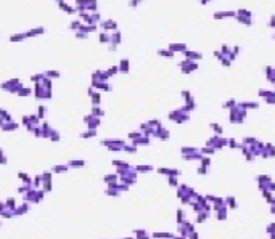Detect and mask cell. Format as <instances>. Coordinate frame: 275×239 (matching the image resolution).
Masks as SVG:
<instances>
[{
	"label": "cell",
	"instance_id": "7a4b0ae2",
	"mask_svg": "<svg viewBox=\"0 0 275 239\" xmlns=\"http://www.w3.org/2000/svg\"><path fill=\"white\" fill-rule=\"evenodd\" d=\"M27 210H29V202H24V204L16 207V209L13 210V213H15V215H24Z\"/></svg>",
	"mask_w": 275,
	"mask_h": 239
},
{
	"label": "cell",
	"instance_id": "ffe728a7",
	"mask_svg": "<svg viewBox=\"0 0 275 239\" xmlns=\"http://www.w3.org/2000/svg\"><path fill=\"white\" fill-rule=\"evenodd\" d=\"M84 165V161H71L68 167H82Z\"/></svg>",
	"mask_w": 275,
	"mask_h": 239
},
{
	"label": "cell",
	"instance_id": "f1b7e54d",
	"mask_svg": "<svg viewBox=\"0 0 275 239\" xmlns=\"http://www.w3.org/2000/svg\"><path fill=\"white\" fill-rule=\"evenodd\" d=\"M137 3H139V0H130V7H137Z\"/></svg>",
	"mask_w": 275,
	"mask_h": 239
},
{
	"label": "cell",
	"instance_id": "9a60e30c",
	"mask_svg": "<svg viewBox=\"0 0 275 239\" xmlns=\"http://www.w3.org/2000/svg\"><path fill=\"white\" fill-rule=\"evenodd\" d=\"M32 183H34V185H32V188H34V189H37V188L42 185V177H40V175H37L34 180H32Z\"/></svg>",
	"mask_w": 275,
	"mask_h": 239
},
{
	"label": "cell",
	"instance_id": "ba28073f",
	"mask_svg": "<svg viewBox=\"0 0 275 239\" xmlns=\"http://www.w3.org/2000/svg\"><path fill=\"white\" fill-rule=\"evenodd\" d=\"M60 8H61L63 11H66V13H69V15H72V13H74V8L69 7V5H66L64 2H60Z\"/></svg>",
	"mask_w": 275,
	"mask_h": 239
},
{
	"label": "cell",
	"instance_id": "8fae6325",
	"mask_svg": "<svg viewBox=\"0 0 275 239\" xmlns=\"http://www.w3.org/2000/svg\"><path fill=\"white\" fill-rule=\"evenodd\" d=\"M53 172H55V173L68 172V165H55V167H53Z\"/></svg>",
	"mask_w": 275,
	"mask_h": 239
},
{
	"label": "cell",
	"instance_id": "603a6c76",
	"mask_svg": "<svg viewBox=\"0 0 275 239\" xmlns=\"http://www.w3.org/2000/svg\"><path fill=\"white\" fill-rule=\"evenodd\" d=\"M81 24H82L81 21H74V22H71V29H77V31H79Z\"/></svg>",
	"mask_w": 275,
	"mask_h": 239
},
{
	"label": "cell",
	"instance_id": "5bb4252c",
	"mask_svg": "<svg viewBox=\"0 0 275 239\" xmlns=\"http://www.w3.org/2000/svg\"><path fill=\"white\" fill-rule=\"evenodd\" d=\"M18 95H19V96H27V95H31V88H26V87H21V88L18 90Z\"/></svg>",
	"mask_w": 275,
	"mask_h": 239
},
{
	"label": "cell",
	"instance_id": "30bf717a",
	"mask_svg": "<svg viewBox=\"0 0 275 239\" xmlns=\"http://www.w3.org/2000/svg\"><path fill=\"white\" fill-rule=\"evenodd\" d=\"M24 39H26V34H15V35L10 37V40L12 42H21V40H24Z\"/></svg>",
	"mask_w": 275,
	"mask_h": 239
},
{
	"label": "cell",
	"instance_id": "f546056e",
	"mask_svg": "<svg viewBox=\"0 0 275 239\" xmlns=\"http://www.w3.org/2000/svg\"><path fill=\"white\" fill-rule=\"evenodd\" d=\"M58 2H63V0H58Z\"/></svg>",
	"mask_w": 275,
	"mask_h": 239
},
{
	"label": "cell",
	"instance_id": "4fadbf2b",
	"mask_svg": "<svg viewBox=\"0 0 275 239\" xmlns=\"http://www.w3.org/2000/svg\"><path fill=\"white\" fill-rule=\"evenodd\" d=\"M119 71H121V72H127V71H129V61H127V60H122V61H121Z\"/></svg>",
	"mask_w": 275,
	"mask_h": 239
},
{
	"label": "cell",
	"instance_id": "83f0119b",
	"mask_svg": "<svg viewBox=\"0 0 275 239\" xmlns=\"http://www.w3.org/2000/svg\"><path fill=\"white\" fill-rule=\"evenodd\" d=\"M124 149H126V151H127V153H134V151H135V149H137V148H135V146H126Z\"/></svg>",
	"mask_w": 275,
	"mask_h": 239
},
{
	"label": "cell",
	"instance_id": "7402d4cb",
	"mask_svg": "<svg viewBox=\"0 0 275 239\" xmlns=\"http://www.w3.org/2000/svg\"><path fill=\"white\" fill-rule=\"evenodd\" d=\"M90 136H95V130H89L85 133H82V138H90Z\"/></svg>",
	"mask_w": 275,
	"mask_h": 239
},
{
	"label": "cell",
	"instance_id": "7c38bea8",
	"mask_svg": "<svg viewBox=\"0 0 275 239\" xmlns=\"http://www.w3.org/2000/svg\"><path fill=\"white\" fill-rule=\"evenodd\" d=\"M135 170H137V172H151L153 167H151V165H137Z\"/></svg>",
	"mask_w": 275,
	"mask_h": 239
},
{
	"label": "cell",
	"instance_id": "8992f818",
	"mask_svg": "<svg viewBox=\"0 0 275 239\" xmlns=\"http://www.w3.org/2000/svg\"><path fill=\"white\" fill-rule=\"evenodd\" d=\"M102 26H103V29H116V22L114 21H111V19H108V21H103L102 22Z\"/></svg>",
	"mask_w": 275,
	"mask_h": 239
},
{
	"label": "cell",
	"instance_id": "4316f807",
	"mask_svg": "<svg viewBox=\"0 0 275 239\" xmlns=\"http://www.w3.org/2000/svg\"><path fill=\"white\" fill-rule=\"evenodd\" d=\"M103 114V111L102 109H98V108H95L93 111H92V116H102Z\"/></svg>",
	"mask_w": 275,
	"mask_h": 239
},
{
	"label": "cell",
	"instance_id": "cb8c5ba5",
	"mask_svg": "<svg viewBox=\"0 0 275 239\" xmlns=\"http://www.w3.org/2000/svg\"><path fill=\"white\" fill-rule=\"evenodd\" d=\"M159 55L166 56V58H172V52H166V50H161V52H159Z\"/></svg>",
	"mask_w": 275,
	"mask_h": 239
},
{
	"label": "cell",
	"instance_id": "277c9868",
	"mask_svg": "<svg viewBox=\"0 0 275 239\" xmlns=\"http://www.w3.org/2000/svg\"><path fill=\"white\" fill-rule=\"evenodd\" d=\"M18 178L21 180V181H24V185H31V186H32V180H31V177L27 175V173L19 172V173H18Z\"/></svg>",
	"mask_w": 275,
	"mask_h": 239
},
{
	"label": "cell",
	"instance_id": "3957f363",
	"mask_svg": "<svg viewBox=\"0 0 275 239\" xmlns=\"http://www.w3.org/2000/svg\"><path fill=\"white\" fill-rule=\"evenodd\" d=\"M0 128L5 130V132H12V130H16V128H18V124H15L13 120L12 122H3L2 125H0Z\"/></svg>",
	"mask_w": 275,
	"mask_h": 239
},
{
	"label": "cell",
	"instance_id": "9c48e42d",
	"mask_svg": "<svg viewBox=\"0 0 275 239\" xmlns=\"http://www.w3.org/2000/svg\"><path fill=\"white\" fill-rule=\"evenodd\" d=\"M153 238H156V239H171V238H174L172 234H171V233H155V234H153Z\"/></svg>",
	"mask_w": 275,
	"mask_h": 239
},
{
	"label": "cell",
	"instance_id": "e0dca14e",
	"mask_svg": "<svg viewBox=\"0 0 275 239\" xmlns=\"http://www.w3.org/2000/svg\"><path fill=\"white\" fill-rule=\"evenodd\" d=\"M116 180H117V175H106V177H105V181H106L108 185L116 183Z\"/></svg>",
	"mask_w": 275,
	"mask_h": 239
},
{
	"label": "cell",
	"instance_id": "d6986e66",
	"mask_svg": "<svg viewBox=\"0 0 275 239\" xmlns=\"http://www.w3.org/2000/svg\"><path fill=\"white\" fill-rule=\"evenodd\" d=\"M100 42H102V43H106V42H109V35L106 32H102L100 34Z\"/></svg>",
	"mask_w": 275,
	"mask_h": 239
},
{
	"label": "cell",
	"instance_id": "44dd1931",
	"mask_svg": "<svg viewBox=\"0 0 275 239\" xmlns=\"http://www.w3.org/2000/svg\"><path fill=\"white\" fill-rule=\"evenodd\" d=\"M44 116H45V108H44V106H39L37 117H39V119H44Z\"/></svg>",
	"mask_w": 275,
	"mask_h": 239
},
{
	"label": "cell",
	"instance_id": "ac0fdd59",
	"mask_svg": "<svg viewBox=\"0 0 275 239\" xmlns=\"http://www.w3.org/2000/svg\"><path fill=\"white\" fill-rule=\"evenodd\" d=\"M48 138L52 140V141H58V140H60V135H58V132L52 130V132H50V136H48Z\"/></svg>",
	"mask_w": 275,
	"mask_h": 239
},
{
	"label": "cell",
	"instance_id": "484cf974",
	"mask_svg": "<svg viewBox=\"0 0 275 239\" xmlns=\"http://www.w3.org/2000/svg\"><path fill=\"white\" fill-rule=\"evenodd\" d=\"M0 164H7V157H5L3 151L0 149Z\"/></svg>",
	"mask_w": 275,
	"mask_h": 239
},
{
	"label": "cell",
	"instance_id": "2e32d148",
	"mask_svg": "<svg viewBox=\"0 0 275 239\" xmlns=\"http://www.w3.org/2000/svg\"><path fill=\"white\" fill-rule=\"evenodd\" d=\"M45 77H48V79H57V77H60V72H58V71H47V72H45Z\"/></svg>",
	"mask_w": 275,
	"mask_h": 239
},
{
	"label": "cell",
	"instance_id": "5b68a950",
	"mask_svg": "<svg viewBox=\"0 0 275 239\" xmlns=\"http://www.w3.org/2000/svg\"><path fill=\"white\" fill-rule=\"evenodd\" d=\"M44 34V27H37V29H32L29 32H26V37H34V35H40Z\"/></svg>",
	"mask_w": 275,
	"mask_h": 239
},
{
	"label": "cell",
	"instance_id": "52a82bcc",
	"mask_svg": "<svg viewBox=\"0 0 275 239\" xmlns=\"http://www.w3.org/2000/svg\"><path fill=\"white\" fill-rule=\"evenodd\" d=\"M5 207H7L8 210H15L16 209V202H15V199L13 198H10V199H7V202H5Z\"/></svg>",
	"mask_w": 275,
	"mask_h": 239
},
{
	"label": "cell",
	"instance_id": "6da1fadb",
	"mask_svg": "<svg viewBox=\"0 0 275 239\" xmlns=\"http://www.w3.org/2000/svg\"><path fill=\"white\" fill-rule=\"evenodd\" d=\"M21 82H19L18 79H12V80H8V82H3L0 84V88L3 90H8V92H12V93H18V90L21 88Z\"/></svg>",
	"mask_w": 275,
	"mask_h": 239
},
{
	"label": "cell",
	"instance_id": "d4e9b609",
	"mask_svg": "<svg viewBox=\"0 0 275 239\" xmlns=\"http://www.w3.org/2000/svg\"><path fill=\"white\" fill-rule=\"evenodd\" d=\"M92 101H93L95 105H98V103H100V95H98V93H93V95H92Z\"/></svg>",
	"mask_w": 275,
	"mask_h": 239
}]
</instances>
